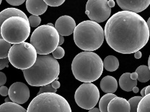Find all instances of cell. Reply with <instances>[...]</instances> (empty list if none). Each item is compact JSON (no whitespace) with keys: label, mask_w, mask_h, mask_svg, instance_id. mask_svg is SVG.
I'll list each match as a JSON object with an SVG mask.
<instances>
[{"label":"cell","mask_w":150,"mask_h":112,"mask_svg":"<svg viewBox=\"0 0 150 112\" xmlns=\"http://www.w3.org/2000/svg\"><path fill=\"white\" fill-rule=\"evenodd\" d=\"M108 45L116 52L132 54L139 51L148 43L147 23L138 14L121 11L108 20L104 29Z\"/></svg>","instance_id":"6da1fadb"},{"label":"cell","mask_w":150,"mask_h":112,"mask_svg":"<svg viewBox=\"0 0 150 112\" xmlns=\"http://www.w3.org/2000/svg\"><path fill=\"white\" fill-rule=\"evenodd\" d=\"M23 72L30 85L41 87L58 80L60 65L52 55H38L35 64Z\"/></svg>","instance_id":"7a4b0ae2"},{"label":"cell","mask_w":150,"mask_h":112,"mask_svg":"<svg viewBox=\"0 0 150 112\" xmlns=\"http://www.w3.org/2000/svg\"><path fill=\"white\" fill-rule=\"evenodd\" d=\"M103 61L98 54L83 51L74 57L71 71L75 78L83 83H93L102 76Z\"/></svg>","instance_id":"3957f363"},{"label":"cell","mask_w":150,"mask_h":112,"mask_svg":"<svg viewBox=\"0 0 150 112\" xmlns=\"http://www.w3.org/2000/svg\"><path fill=\"white\" fill-rule=\"evenodd\" d=\"M105 32L98 23L86 20L76 25L74 32L76 46L84 51L93 52L99 49L104 42Z\"/></svg>","instance_id":"277c9868"},{"label":"cell","mask_w":150,"mask_h":112,"mask_svg":"<svg viewBox=\"0 0 150 112\" xmlns=\"http://www.w3.org/2000/svg\"><path fill=\"white\" fill-rule=\"evenodd\" d=\"M59 37L55 27L43 24L33 31L30 44L36 50L38 55H49L59 46Z\"/></svg>","instance_id":"5b68a950"},{"label":"cell","mask_w":150,"mask_h":112,"mask_svg":"<svg viewBox=\"0 0 150 112\" xmlns=\"http://www.w3.org/2000/svg\"><path fill=\"white\" fill-rule=\"evenodd\" d=\"M28 112H71L69 104L63 96L45 93L35 96L30 103Z\"/></svg>","instance_id":"8992f818"},{"label":"cell","mask_w":150,"mask_h":112,"mask_svg":"<svg viewBox=\"0 0 150 112\" xmlns=\"http://www.w3.org/2000/svg\"><path fill=\"white\" fill-rule=\"evenodd\" d=\"M29 20L20 17H13L1 25V38L10 44L24 43L30 34Z\"/></svg>","instance_id":"52a82bcc"},{"label":"cell","mask_w":150,"mask_h":112,"mask_svg":"<svg viewBox=\"0 0 150 112\" xmlns=\"http://www.w3.org/2000/svg\"><path fill=\"white\" fill-rule=\"evenodd\" d=\"M36 50L29 43L13 45L9 52L8 58L12 66L22 71L31 68L37 60Z\"/></svg>","instance_id":"ba28073f"},{"label":"cell","mask_w":150,"mask_h":112,"mask_svg":"<svg viewBox=\"0 0 150 112\" xmlns=\"http://www.w3.org/2000/svg\"><path fill=\"white\" fill-rule=\"evenodd\" d=\"M74 99L80 108L90 110L95 108L100 101V91L95 84L82 83L75 91Z\"/></svg>","instance_id":"9c48e42d"},{"label":"cell","mask_w":150,"mask_h":112,"mask_svg":"<svg viewBox=\"0 0 150 112\" xmlns=\"http://www.w3.org/2000/svg\"><path fill=\"white\" fill-rule=\"evenodd\" d=\"M107 0H88L86 4L85 14L91 21L97 23L108 20L111 14V8Z\"/></svg>","instance_id":"30bf717a"},{"label":"cell","mask_w":150,"mask_h":112,"mask_svg":"<svg viewBox=\"0 0 150 112\" xmlns=\"http://www.w3.org/2000/svg\"><path fill=\"white\" fill-rule=\"evenodd\" d=\"M9 97L12 102L23 104L30 98V90L28 85L22 82H15L9 88Z\"/></svg>","instance_id":"8fae6325"},{"label":"cell","mask_w":150,"mask_h":112,"mask_svg":"<svg viewBox=\"0 0 150 112\" xmlns=\"http://www.w3.org/2000/svg\"><path fill=\"white\" fill-rule=\"evenodd\" d=\"M54 27L60 35L69 36L74 34L76 25L75 20L71 17L64 15L58 18V20L56 21Z\"/></svg>","instance_id":"7c38bea8"},{"label":"cell","mask_w":150,"mask_h":112,"mask_svg":"<svg viewBox=\"0 0 150 112\" xmlns=\"http://www.w3.org/2000/svg\"><path fill=\"white\" fill-rule=\"evenodd\" d=\"M116 2L123 11L136 14L143 12L150 5V0H117Z\"/></svg>","instance_id":"4fadbf2b"},{"label":"cell","mask_w":150,"mask_h":112,"mask_svg":"<svg viewBox=\"0 0 150 112\" xmlns=\"http://www.w3.org/2000/svg\"><path fill=\"white\" fill-rule=\"evenodd\" d=\"M25 2L28 12L35 16L43 15L48 9V5L43 0H27Z\"/></svg>","instance_id":"5bb4252c"},{"label":"cell","mask_w":150,"mask_h":112,"mask_svg":"<svg viewBox=\"0 0 150 112\" xmlns=\"http://www.w3.org/2000/svg\"><path fill=\"white\" fill-rule=\"evenodd\" d=\"M129 101L121 97H115L110 101L108 107V112H130Z\"/></svg>","instance_id":"9a60e30c"},{"label":"cell","mask_w":150,"mask_h":112,"mask_svg":"<svg viewBox=\"0 0 150 112\" xmlns=\"http://www.w3.org/2000/svg\"><path fill=\"white\" fill-rule=\"evenodd\" d=\"M101 90L105 93H114L118 89V82L111 76H106L100 81Z\"/></svg>","instance_id":"2e32d148"},{"label":"cell","mask_w":150,"mask_h":112,"mask_svg":"<svg viewBox=\"0 0 150 112\" xmlns=\"http://www.w3.org/2000/svg\"><path fill=\"white\" fill-rule=\"evenodd\" d=\"M13 17H20L28 20L27 15L23 11L16 8H7L0 12V24L1 25L6 20Z\"/></svg>","instance_id":"e0dca14e"},{"label":"cell","mask_w":150,"mask_h":112,"mask_svg":"<svg viewBox=\"0 0 150 112\" xmlns=\"http://www.w3.org/2000/svg\"><path fill=\"white\" fill-rule=\"evenodd\" d=\"M138 80H133L131 78V73H125L120 77L119 83L122 90L127 92L133 91L134 87L137 86Z\"/></svg>","instance_id":"ac0fdd59"},{"label":"cell","mask_w":150,"mask_h":112,"mask_svg":"<svg viewBox=\"0 0 150 112\" xmlns=\"http://www.w3.org/2000/svg\"><path fill=\"white\" fill-rule=\"evenodd\" d=\"M103 66L106 71L109 72H113L116 71L119 67V61L115 56L108 55L104 59Z\"/></svg>","instance_id":"d6986e66"},{"label":"cell","mask_w":150,"mask_h":112,"mask_svg":"<svg viewBox=\"0 0 150 112\" xmlns=\"http://www.w3.org/2000/svg\"><path fill=\"white\" fill-rule=\"evenodd\" d=\"M0 112H28L24 107L14 102L4 103L0 106Z\"/></svg>","instance_id":"ffe728a7"},{"label":"cell","mask_w":150,"mask_h":112,"mask_svg":"<svg viewBox=\"0 0 150 112\" xmlns=\"http://www.w3.org/2000/svg\"><path fill=\"white\" fill-rule=\"evenodd\" d=\"M135 72L138 74V80L141 83H146L150 80V70L146 65H140Z\"/></svg>","instance_id":"44dd1931"},{"label":"cell","mask_w":150,"mask_h":112,"mask_svg":"<svg viewBox=\"0 0 150 112\" xmlns=\"http://www.w3.org/2000/svg\"><path fill=\"white\" fill-rule=\"evenodd\" d=\"M61 84L60 82L58 80H54V82H52L51 83L48 84V85H44V86H41L40 88V91L38 93V95H40L42 93H56L57 92L58 88H60Z\"/></svg>","instance_id":"7402d4cb"},{"label":"cell","mask_w":150,"mask_h":112,"mask_svg":"<svg viewBox=\"0 0 150 112\" xmlns=\"http://www.w3.org/2000/svg\"><path fill=\"white\" fill-rule=\"evenodd\" d=\"M115 97H117V96L114 93H106L105 95H104L99 101V109L100 110V111L108 112V107L109 103Z\"/></svg>","instance_id":"603a6c76"},{"label":"cell","mask_w":150,"mask_h":112,"mask_svg":"<svg viewBox=\"0 0 150 112\" xmlns=\"http://www.w3.org/2000/svg\"><path fill=\"white\" fill-rule=\"evenodd\" d=\"M11 48L12 46L10 43L4 40L3 38L0 39V59L8 57Z\"/></svg>","instance_id":"cb8c5ba5"},{"label":"cell","mask_w":150,"mask_h":112,"mask_svg":"<svg viewBox=\"0 0 150 112\" xmlns=\"http://www.w3.org/2000/svg\"><path fill=\"white\" fill-rule=\"evenodd\" d=\"M137 112H150V93L144 96L140 101Z\"/></svg>","instance_id":"d4e9b609"},{"label":"cell","mask_w":150,"mask_h":112,"mask_svg":"<svg viewBox=\"0 0 150 112\" xmlns=\"http://www.w3.org/2000/svg\"><path fill=\"white\" fill-rule=\"evenodd\" d=\"M142 96H134V97L131 98L129 100V103L130 104V112H137L138 109V106L139 104L140 101L142 99Z\"/></svg>","instance_id":"484cf974"},{"label":"cell","mask_w":150,"mask_h":112,"mask_svg":"<svg viewBox=\"0 0 150 112\" xmlns=\"http://www.w3.org/2000/svg\"><path fill=\"white\" fill-rule=\"evenodd\" d=\"M29 20L30 25L31 27H38L40 25V22H41V19L39 16H35V15H31L28 18Z\"/></svg>","instance_id":"4316f807"},{"label":"cell","mask_w":150,"mask_h":112,"mask_svg":"<svg viewBox=\"0 0 150 112\" xmlns=\"http://www.w3.org/2000/svg\"><path fill=\"white\" fill-rule=\"evenodd\" d=\"M64 49L63 48H62L61 46H58V48L52 52V56L54 58L56 59V60H57V59H62V57H64Z\"/></svg>","instance_id":"83f0119b"},{"label":"cell","mask_w":150,"mask_h":112,"mask_svg":"<svg viewBox=\"0 0 150 112\" xmlns=\"http://www.w3.org/2000/svg\"><path fill=\"white\" fill-rule=\"evenodd\" d=\"M64 0H45V2L48 6L51 7H59L64 3Z\"/></svg>","instance_id":"f1b7e54d"},{"label":"cell","mask_w":150,"mask_h":112,"mask_svg":"<svg viewBox=\"0 0 150 112\" xmlns=\"http://www.w3.org/2000/svg\"><path fill=\"white\" fill-rule=\"evenodd\" d=\"M9 63L10 62H9L8 57L4 59H0V70H2L4 68H6V67H8Z\"/></svg>","instance_id":"f546056e"},{"label":"cell","mask_w":150,"mask_h":112,"mask_svg":"<svg viewBox=\"0 0 150 112\" xmlns=\"http://www.w3.org/2000/svg\"><path fill=\"white\" fill-rule=\"evenodd\" d=\"M7 2L13 6H19L25 2V0H7Z\"/></svg>","instance_id":"4dcf8cb0"},{"label":"cell","mask_w":150,"mask_h":112,"mask_svg":"<svg viewBox=\"0 0 150 112\" xmlns=\"http://www.w3.org/2000/svg\"><path fill=\"white\" fill-rule=\"evenodd\" d=\"M0 94L2 96H7V95H9V88H7L4 85L1 86L0 87Z\"/></svg>","instance_id":"1f68e13d"},{"label":"cell","mask_w":150,"mask_h":112,"mask_svg":"<svg viewBox=\"0 0 150 112\" xmlns=\"http://www.w3.org/2000/svg\"><path fill=\"white\" fill-rule=\"evenodd\" d=\"M6 81H7L6 75L3 72H0V85L1 86L4 85L6 83Z\"/></svg>","instance_id":"d6a6232c"},{"label":"cell","mask_w":150,"mask_h":112,"mask_svg":"<svg viewBox=\"0 0 150 112\" xmlns=\"http://www.w3.org/2000/svg\"><path fill=\"white\" fill-rule=\"evenodd\" d=\"M142 53L141 51H137V52H136L135 53H134V57H135L136 59H140L141 57H142Z\"/></svg>","instance_id":"836d02e7"},{"label":"cell","mask_w":150,"mask_h":112,"mask_svg":"<svg viewBox=\"0 0 150 112\" xmlns=\"http://www.w3.org/2000/svg\"><path fill=\"white\" fill-rule=\"evenodd\" d=\"M131 78L133 79V80H138V74H137L136 72L131 73Z\"/></svg>","instance_id":"e575fe53"},{"label":"cell","mask_w":150,"mask_h":112,"mask_svg":"<svg viewBox=\"0 0 150 112\" xmlns=\"http://www.w3.org/2000/svg\"><path fill=\"white\" fill-rule=\"evenodd\" d=\"M108 5H109V7H110V8H112V7H115V1H113V0H109L108 1Z\"/></svg>","instance_id":"d590c367"},{"label":"cell","mask_w":150,"mask_h":112,"mask_svg":"<svg viewBox=\"0 0 150 112\" xmlns=\"http://www.w3.org/2000/svg\"><path fill=\"white\" fill-rule=\"evenodd\" d=\"M64 42V36H62V35H60V37H59V46H61L62 45H63Z\"/></svg>","instance_id":"8d00e7d4"},{"label":"cell","mask_w":150,"mask_h":112,"mask_svg":"<svg viewBox=\"0 0 150 112\" xmlns=\"http://www.w3.org/2000/svg\"><path fill=\"white\" fill-rule=\"evenodd\" d=\"M88 112H101L100 111V110L99 109V108H92V109H90V110H89V111Z\"/></svg>","instance_id":"74e56055"},{"label":"cell","mask_w":150,"mask_h":112,"mask_svg":"<svg viewBox=\"0 0 150 112\" xmlns=\"http://www.w3.org/2000/svg\"><path fill=\"white\" fill-rule=\"evenodd\" d=\"M150 93V85H148V86L146 87V91H145V96L146 95H148Z\"/></svg>","instance_id":"f35d334b"},{"label":"cell","mask_w":150,"mask_h":112,"mask_svg":"<svg viewBox=\"0 0 150 112\" xmlns=\"http://www.w3.org/2000/svg\"><path fill=\"white\" fill-rule=\"evenodd\" d=\"M132 91L134 93H139V88L137 86H135V87H134V88H133Z\"/></svg>","instance_id":"ab89813d"},{"label":"cell","mask_w":150,"mask_h":112,"mask_svg":"<svg viewBox=\"0 0 150 112\" xmlns=\"http://www.w3.org/2000/svg\"><path fill=\"white\" fill-rule=\"evenodd\" d=\"M145 91H146V87H144V88L142 90V91H141V95H142V97H144V96H145Z\"/></svg>","instance_id":"60d3db41"},{"label":"cell","mask_w":150,"mask_h":112,"mask_svg":"<svg viewBox=\"0 0 150 112\" xmlns=\"http://www.w3.org/2000/svg\"><path fill=\"white\" fill-rule=\"evenodd\" d=\"M146 23H147V26H148V28H149V37H150V18L148 19L147 22H146Z\"/></svg>","instance_id":"b9f144b4"},{"label":"cell","mask_w":150,"mask_h":112,"mask_svg":"<svg viewBox=\"0 0 150 112\" xmlns=\"http://www.w3.org/2000/svg\"><path fill=\"white\" fill-rule=\"evenodd\" d=\"M4 103H7V102H12V101H11V99H9V98H6L5 99V100H4Z\"/></svg>","instance_id":"7bdbcfd3"},{"label":"cell","mask_w":150,"mask_h":112,"mask_svg":"<svg viewBox=\"0 0 150 112\" xmlns=\"http://www.w3.org/2000/svg\"><path fill=\"white\" fill-rule=\"evenodd\" d=\"M148 67H149V68L150 70V55H149V60H148Z\"/></svg>","instance_id":"ee69618b"},{"label":"cell","mask_w":150,"mask_h":112,"mask_svg":"<svg viewBox=\"0 0 150 112\" xmlns=\"http://www.w3.org/2000/svg\"><path fill=\"white\" fill-rule=\"evenodd\" d=\"M47 24H48V25H49V26H51V27H54V26H55V25H54L52 23H48Z\"/></svg>","instance_id":"f6af8a7d"}]
</instances>
